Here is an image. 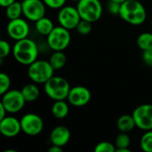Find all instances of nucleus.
Returning a JSON list of instances; mask_svg holds the SVG:
<instances>
[{
  "mask_svg": "<svg viewBox=\"0 0 152 152\" xmlns=\"http://www.w3.org/2000/svg\"><path fill=\"white\" fill-rule=\"evenodd\" d=\"M12 53L17 62L28 66L37 60L39 50L34 40L26 37L15 42Z\"/></svg>",
  "mask_w": 152,
  "mask_h": 152,
  "instance_id": "obj_1",
  "label": "nucleus"
},
{
  "mask_svg": "<svg viewBox=\"0 0 152 152\" xmlns=\"http://www.w3.org/2000/svg\"><path fill=\"white\" fill-rule=\"evenodd\" d=\"M119 17L131 25L139 26L146 20L147 12L141 1L126 0L121 4Z\"/></svg>",
  "mask_w": 152,
  "mask_h": 152,
  "instance_id": "obj_2",
  "label": "nucleus"
},
{
  "mask_svg": "<svg viewBox=\"0 0 152 152\" xmlns=\"http://www.w3.org/2000/svg\"><path fill=\"white\" fill-rule=\"evenodd\" d=\"M70 88L68 80L59 76H53L45 84H44L45 94L53 101L67 100Z\"/></svg>",
  "mask_w": 152,
  "mask_h": 152,
  "instance_id": "obj_3",
  "label": "nucleus"
},
{
  "mask_svg": "<svg viewBox=\"0 0 152 152\" xmlns=\"http://www.w3.org/2000/svg\"><path fill=\"white\" fill-rule=\"evenodd\" d=\"M54 69L49 61L37 60L28 68V77L36 84H45L53 75Z\"/></svg>",
  "mask_w": 152,
  "mask_h": 152,
  "instance_id": "obj_4",
  "label": "nucleus"
},
{
  "mask_svg": "<svg viewBox=\"0 0 152 152\" xmlns=\"http://www.w3.org/2000/svg\"><path fill=\"white\" fill-rule=\"evenodd\" d=\"M77 8L81 19L93 23L101 19L103 12L101 0H79Z\"/></svg>",
  "mask_w": 152,
  "mask_h": 152,
  "instance_id": "obj_5",
  "label": "nucleus"
},
{
  "mask_svg": "<svg viewBox=\"0 0 152 152\" xmlns=\"http://www.w3.org/2000/svg\"><path fill=\"white\" fill-rule=\"evenodd\" d=\"M71 35L69 29L59 25L54 27L52 32L46 37L47 45L53 51H64L70 44Z\"/></svg>",
  "mask_w": 152,
  "mask_h": 152,
  "instance_id": "obj_6",
  "label": "nucleus"
},
{
  "mask_svg": "<svg viewBox=\"0 0 152 152\" xmlns=\"http://www.w3.org/2000/svg\"><path fill=\"white\" fill-rule=\"evenodd\" d=\"M26 102L21 91L19 90H9L2 95L1 103L10 114L20 112Z\"/></svg>",
  "mask_w": 152,
  "mask_h": 152,
  "instance_id": "obj_7",
  "label": "nucleus"
},
{
  "mask_svg": "<svg viewBox=\"0 0 152 152\" xmlns=\"http://www.w3.org/2000/svg\"><path fill=\"white\" fill-rule=\"evenodd\" d=\"M57 19L61 26L69 30H71L76 29L77 24L81 20V17L77 7L71 5H64L63 7L59 9Z\"/></svg>",
  "mask_w": 152,
  "mask_h": 152,
  "instance_id": "obj_8",
  "label": "nucleus"
},
{
  "mask_svg": "<svg viewBox=\"0 0 152 152\" xmlns=\"http://www.w3.org/2000/svg\"><path fill=\"white\" fill-rule=\"evenodd\" d=\"M22 132L29 136H36L44 130V120L35 113H27L20 118Z\"/></svg>",
  "mask_w": 152,
  "mask_h": 152,
  "instance_id": "obj_9",
  "label": "nucleus"
},
{
  "mask_svg": "<svg viewBox=\"0 0 152 152\" xmlns=\"http://www.w3.org/2000/svg\"><path fill=\"white\" fill-rule=\"evenodd\" d=\"M21 5L23 16L30 21L36 22L45 15L46 5L43 0H22Z\"/></svg>",
  "mask_w": 152,
  "mask_h": 152,
  "instance_id": "obj_10",
  "label": "nucleus"
},
{
  "mask_svg": "<svg viewBox=\"0 0 152 152\" xmlns=\"http://www.w3.org/2000/svg\"><path fill=\"white\" fill-rule=\"evenodd\" d=\"M136 126L143 131L152 130V104L139 105L132 113Z\"/></svg>",
  "mask_w": 152,
  "mask_h": 152,
  "instance_id": "obj_11",
  "label": "nucleus"
},
{
  "mask_svg": "<svg viewBox=\"0 0 152 152\" xmlns=\"http://www.w3.org/2000/svg\"><path fill=\"white\" fill-rule=\"evenodd\" d=\"M6 30L8 36L12 39L18 41L28 37L29 35L30 28L28 23L20 17L18 19L9 20L6 27Z\"/></svg>",
  "mask_w": 152,
  "mask_h": 152,
  "instance_id": "obj_12",
  "label": "nucleus"
},
{
  "mask_svg": "<svg viewBox=\"0 0 152 152\" xmlns=\"http://www.w3.org/2000/svg\"><path fill=\"white\" fill-rule=\"evenodd\" d=\"M92 98L90 90L83 86H77L70 88L67 101L74 107H83L89 103Z\"/></svg>",
  "mask_w": 152,
  "mask_h": 152,
  "instance_id": "obj_13",
  "label": "nucleus"
},
{
  "mask_svg": "<svg viewBox=\"0 0 152 152\" xmlns=\"http://www.w3.org/2000/svg\"><path fill=\"white\" fill-rule=\"evenodd\" d=\"M20 120L14 117L6 116L0 120V133L3 136L12 138L17 136L21 132Z\"/></svg>",
  "mask_w": 152,
  "mask_h": 152,
  "instance_id": "obj_14",
  "label": "nucleus"
},
{
  "mask_svg": "<svg viewBox=\"0 0 152 152\" xmlns=\"http://www.w3.org/2000/svg\"><path fill=\"white\" fill-rule=\"evenodd\" d=\"M71 137L70 131L68 127L64 126H55L50 134V142L53 145L60 147H64L68 144Z\"/></svg>",
  "mask_w": 152,
  "mask_h": 152,
  "instance_id": "obj_15",
  "label": "nucleus"
},
{
  "mask_svg": "<svg viewBox=\"0 0 152 152\" xmlns=\"http://www.w3.org/2000/svg\"><path fill=\"white\" fill-rule=\"evenodd\" d=\"M136 126L134 118L133 115L125 114L118 118L117 121V127L119 132L122 133H130Z\"/></svg>",
  "mask_w": 152,
  "mask_h": 152,
  "instance_id": "obj_16",
  "label": "nucleus"
},
{
  "mask_svg": "<svg viewBox=\"0 0 152 152\" xmlns=\"http://www.w3.org/2000/svg\"><path fill=\"white\" fill-rule=\"evenodd\" d=\"M51 110H52L53 116L55 118L63 119L68 116L69 112V107L68 102L65 100L54 101Z\"/></svg>",
  "mask_w": 152,
  "mask_h": 152,
  "instance_id": "obj_17",
  "label": "nucleus"
},
{
  "mask_svg": "<svg viewBox=\"0 0 152 152\" xmlns=\"http://www.w3.org/2000/svg\"><path fill=\"white\" fill-rule=\"evenodd\" d=\"M35 26H36V30L37 31V33L42 36H45V37H47L52 32V30L54 28L53 20L45 16L37 20L36 21Z\"/></svg>",
  "mask_w": 152,
  "mask_h": 152,
  "instance_id": "obj_18",
  "label": "nucleus"
},
{
  "mask_svg": "<svg viewBox=\"0 0 152 152\" xmlns=\"http://www.w3.org/2000/svg\"><path fill=\"white\" fill-rule=\"evenodd\" d=\"M20 91L27 102H33L37 101L40 95V90L36 85V83L25 85Z\"/></svg>",
  "mask_w": 152,
  "mask_h": 152,
  "instance_id": "obj_19",
  "label": "nucleus"
},
{
  "mask_svg": "<svg viewBox=\"0 0 152 152\" xmlns=\"http://www.w3.org/2000/svg\"><path fill=\"white\" fill-rule=\"evenodd\" d=\"M131 144V139L128 135V133H122L116 137L115 140V146L116 152H130L129 147Z\"/></svg>",
  "mask_w": 152,
  "mask_h": 152,
  "instance_id": "obj_20",
  "label": "nucleus"
},
{
  "mask_svg": "<svg viewBox=\"0 0 152 152\" xmlns=\"http://www.w3.org/2000/svg\"><path fill=\"white\" fill-rule=\"evenodd\" d=\"M49 61L54 70H59L61 69L67 61V57L63 51H53V53L51 54Z\"/></svg>",
  "mask_w": 152,
  "mask_h": 152,
  "instance_id": "obj_21",
  "label": "nucleus"
},
{
  "mask_svg": "<svg viewBox=\"0 0 152 152\" xmlns=\"http://www.w3.org/2000/svg\"><path fill=\"white\" fill-rule=\"evenodd\" d=\"M5 15L7 19H9V20L20 18L21 15H23L21 2L15 1L14 3L5 7Z\"/></svg>",
  "mask_w": 152,
  "mask_h": 152,
  "instance_id": "obj_22",
  "label": "nucleus"
},
{
  "mask_svg": "<svg viewBox=\"0 0 152 152\" xmlns=\"http://www.w3.org/2000/svg\"><path fill=\"white\" fill-rule=\"evenodd\" d=\"M137 45L142 51L152 49V33H142L137 38Z\"/></svg>",
  "mask_w": 152,
  "mask_h": 152,
  "instance_id": "obj_23",
  "label": "nucleus"
},
{
  "mask_svg": "<svg viewBox=\"0 0 152 152\" xmlns=\"http://www.w3.org/2000/svg\"><path fill=\"white\" fill-rule=\"evenodd\" d=\"M140 147L144 152H152V130L145 131L142 135Z\"/></svg>",
  "mask_w": 152,
  "mask_h": 152,
  "instance_id": "obj_24",
  "label": "nucleus"
},
{
  "mask_svg": "<svg viewBox=\"0 0 152 152\" xmlns=\"http://www.w3.org/2000/svg\"><path fill=\"white\" fill-rule=\"evenodd\" d=\"M76 29L81 35H84V36L88 35L91 33V31L93 29V22L81 19L79 23L77 24Z\"/></svg>",
  "mask_w": 152,
  "mask_h": 152,
  "instance_id": "obj_25",
  "label": "nucleus"
},
{
  "mask_svg": "<svg viewBox=\"0 0 152 152\" xmlns=\"http://www.w3.org/2000/svg\"><path fill=\"white\" fill-rule=\"evenodd\" d=\"M10 86H11L10 77L5 73L1 72L0 73V94L3 95L7 91H9Z\"/></svg>",
  "mask_w": 152,
  "mask_h": 152,
  "instance_id": "obj_26",
  "label": "nucleus"
},
{
  "mask_svg": "<svg viewBox=\"0 0 152 152\" xmlns=\"http://www.w3.org/2000/svg\"><path fill=\"white\" fill-rule=\"evenodd\" d=\"M116 146L110 142H99L95 148H94V151L95 152H116Z\"/></svg>",
  "mask_w": 152,
  "mask_h": 152,
  "instance_id": "obj_27",
  "label": "nucleus"
},
{
  "mask_svg": "<svg viewBox=\"0 0 152 152\" xmlns=\"http://www.w3.org/2000/svg\"><path fill=\"white\" fill-rule=\"evenodd\" d=\"M11 52H12V49L10 44L6 40L2 39L0 41V59L3 60L4 58L7 57Z\"/></svg>",
  "mask_w": 152,
  "mask_h": 152,
  "instance_id": "obj_28",
  "label": "nucleus"
},
{
  "mask_svg": "<svg viewBox=\"0 0 152 152\" xmlns=\"http://www.w3.org/2000/svg\"><path fill=\"white\" fill-rule=\"evenodd\" d=\"M45 5L51 9H61L66 4L67 0H43Z\"/></svg>",
  "mask_w": 152,
  "mask_h": 152,
  "instance_id": "obj_29",
  "label": "nucleus"
},
{
  "mask_svg": "<svg viewBox=\"0 0 152 152\" xmlns=\"http://www.w3.org/2000/svg\"><path fill=\"white\" fill-rule=\"evenodd\" d=\"M120 7H121V4L110 0L109 4H108V12L112 14V15H119V11H120Z\"/></svg>",
  "mask_w": 152,
  "mask_h": 152,
  "instance_id": "obj_30",
  "label": "nucleus"
},
{
  "mask_svg": "<svg viewBox=\"0 0 152 152\" xmlns=\"http://www.w3.org/2000/svg\"><path fill=\"white\" fill-rule=\"evenodd\" d=\"M142 61L147 66L152 67V49L142 51Z\"/></svg>",
  "mask_w": 152,
  "mask_h": 152,
  "instance_id": "obj_31",
  "label": "nucleus"
},
{
  "mask_svg": "<svg viewBox=\"0 0 152 152\" xmlns=\"http://www.w3.org/2000/svg\"><path fill=\"white\" fill-rule=\"evenodd\" d=\"M7 113H8L7 110H5V108L4 107V105L0 102V120L3 119L4 118H5Z\"/></svg>",
  "mask_w": 152,
  "mask_h": 152,
  "instance_id": "obj_32",
  "label": "nucleus"
},
{
  "mask_svg": "<svg viewBox=\"0 0 152 152\" xmlns=\"http://www.w3.org/2000/svg\"><path fill=\"white\" fill-rule=\"evenodd\" d=\"M62 147L57 146V145H53L52 144V146L48 149L49 152H62Z\"/></svg>",
  "mask_w": 152,
  "mask_h": 152,
  "instance_id": "obj_33",
  "label": "nucleus"
},
{
  "mask_svg": "<svg viewBox=\"0 0 152 152\" xmlns=\"http://www.w3.org/2000/svg\"><path fill=\"white\" fill-rule=\"evenodd\" d=\"M15 1H17V0H0V4H1L2 7H4L5 8L8 5H10L11 4L14 3Z\"/></svg>",
  "mask_w": 152,
  "mask_h": 152,
  "instance_id": "obj_34",
  "label": "nucleus"
},
{
  "mask_svg": "<svg viewBox=\"0 0 152 152\" xmlns=\"http://www.w3.org/2000/svg\"><path fill=\"white\" fill-rule=\"evenodd\" d=\"M112 1H115V2H118V3H120V4H122V3H124L126 0H112Z\"/></svg>",
  "mask_w": 152,
  "mask_h": 152,
  "instance_id": "obj_35",
  "label": "nucleus"
},
{
  "mask_svg": "<svg viewBox=\"0 0 152 152\" xmlns=\"http://www.w3.org/2000/svg\"><path fill=\"white\" fill-rule=\"evenodd\" d=\"M4 152H16V151H13V150H7Z\"/></svg>",
  "mask_w": 152,
  "mask_h": 152,
  "instance_id": "obj_36",
  "label": "nucleus"
},
{
  "mask_svg": "<svg viewBox=\"0 0 152 152\" xmlns=\"http://www.w3.org/2000/svg\"><path fill=\"white\" fill-rule=\"evenodd\" d=\"M70 1H73V2H78L79 0H70Z\"/></svg>",
  "mask_w": 152,
  "mask_h": 152,
  "instance_id": "obj_37",
  "label": "nucleus"
},
{
  "mask_svg": "<svg viewBox=\"0 0 152 152\" xmlns=\"http://www.w3.org/2000/svg\"><path fill=\"white\" fill-rule=\"evenodd\" d=\"M151 27H152V20H151Z\"/></svg>",
  "mask_w": 152,
  "mask_h": 152,
  "instance_id": "obj_38",
  "label": "nucleus"
},
{
  "mask_svg": "<svg viewBox=\"0 0 152 152\" xmlns=\"http://www.w3.org/2000/svg\"><path fill=\"white\" fill-rule=\"evenodd\" d=\"M138 1H142V0H138Z\"/></svg>",
  "mask_w": 152,
  "mask_h": 152,
  "instance_id": "obj_39",
  "label": "nucleus"
}]
</instances>
